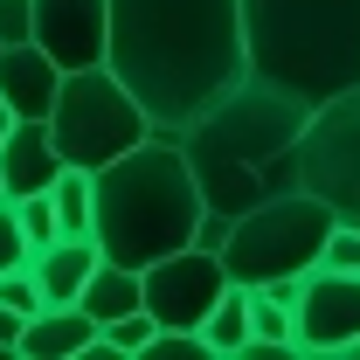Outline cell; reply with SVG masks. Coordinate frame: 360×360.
Returning <instances> with one entry per match:
<instances>
[{"instance_id": "cell-29", "label": "cell", "mask_w": 360, "mask_h": 360, "mask_svg": "<svg viewBox=\"0 0 360 360\" xmlns=\"http://www.w3.org/2000/svg\"><path fill=\"white\" fill-rule=\"evenodd\" d=\"M0 49H7V42H0Z\"/></svg>"}, {"instance_id": "cell-1", "label": "cell", "mask_w": 360, "mask_h": 360, "mask_svg": "<svg viewBox=\"0 0 360 360\" xmlns=\"http://www.w3.org/2000/svg\"><path fill=\"white\" fill-rule=\"evenodd\" d=\"M104 63L146 104L153 132H180L250 70L243 0H111Z\"/></svg>"}, {"instance_id": "cell-20", "label": "cell", "mask_w": 360, "mask_h": 360, "mask_svg": "<svg viewBox=\"0 0 360 360\" xmlns=\"http://www.w3.org/2000/svg\"><path fill=\"white\" fill-rule=\"evenodd\" d=\"M250 333H257V347H284V354H298L291 347V305L277 298V291H250Z\"/></svg>"}, {"instance_id": "cell-23", "label": "cell", "mask_w": 360, "mask_h": 360, "mask_svg": "<svg viewBox=\"0 0 360 360\" xmlns=\"http://www.w3.org/2000/svg\"><path fill=\"white\" fill-rule=\"evenodd\" d=\"M0 305H14L21 319L42 312V284H35V270H28V264H21V270H0Z\"/></svg>"}, {"instance_id": "cell-3", "label": "cell", "mask_w": 360, "mask_h": 360, "mask_svg": "<svg viewBox=\"0 0 360 360\" xmlns=\"http://www.w3.org/2000/svg\"><path fill=\"white\" fill-rule=\"evenodd\" d=\"M243 49L298 97H340L360 84V0H243Z\"/></svg>"}, {"instance_id": "cell-10", "label": "cell", "mask_w": 360, "mask_h": 360, "mask_svg": "<svg viewBox=\"0 0 360 360\" xmlns=\"http://www.w3.org/2000/svg\"><path fill=\"white\" fill-rule=\"evenodd\" d=\"M35 42L63 70H90L111 49V0H35Z\"/></svg>"}, {"instance_id": "cell-12", "label": "cell", "mask_w": 360, "mask_h": 360, "mask_svg": "<svg viewBox=\"0 0 360 360\" xmlns=\"http://www.w3.org/2000/svg\"><path fill=\"white\" fill-rule=\"evenodd\" d=\"M63 167H70V160L56 153L49 118H14V125H7V139H0V180H7L14 201H21V194H49Z\"/></svg>"}, {"instance_id": "cell-2", "label": "cell", "mask_w": 360, "mask_h": 360, "mask_svg": "<svg viewBox=\"0 0 360 360\" xmlns=\"http://www.w3.org/2000/svg\"><path fill=\"white\" fill-rule=\"evenodd\" d=\"M90 187H97V222H90L97 250L132 270L187 250L201 236V215H208L201 187H194V167H187V146L174 132H153L132 153L104 160L90 174Z\"/></svg>"}, {"instance_id": "cell-13", "label": "cell", "mask_w": 360, "mask_h": 360, "mask_svg": "<svg viewBox=\"0 0 360 360\" xmlns=\"http://www.w3.org/2000/svg\"><path fill=\"white\" fill-rule=\"evenodd\" d=\"M194 167V187H201V208L215 222H236L243 208H257L264 194H277L284 180L264 174V167H236V160H187Z\"/></svg>"}, {"instance_id": "cell-27", "label": "cell", "mask_w": 360, "mask_h": 360, "mask_svg": "<svg viewBox=\"0 0 360 360\" xmlns=\"http://www.w3.org/2000/svg\"><path fill=\"white\" fill-rule=\"evenodd\" d=\"M7 125H14V111H7V97H0V139H7Z\"/></svg>"}, {"instance_id": "cell-9", "label": "cell", "mask_w": 360, "mask_h": 360, "mask_svg": "<svg viewBox=\"0 0 360 360\" xmlns=\"http://www.w3.org/2000/svg\"><path fill=\"white\" fill-rule=\"evenodd\" d=\"M222 291H229V270H222V257L201 250V243H187V250H174V257L146 264V312L160 319V326L201 333V319L215 312Z\"/></svg>"}, {"instance_id": "cell-5", "label": "cell", "mask_w": 360, "mask_h": 360, "mask_svg": "<svg viewBox=\"0 0 360 360\" xmlns=\"http://www.w3.org/2000/svg\"><path fill=\"white\" fill-rule=\"evenodd\" d=\"M333 208L305 194V187H277L257 208H243L222 236V270L229 284L257 291V284H277V277H305V270L326 257V236H333Z\"/></svg>"}, {"instance_id": "cell-22", "label": "cell", "mask_w": 360, "mask_h": 360, "mask_svg": "<svg viewBox=\"0 0 360 360\" xmlns=\"http://www.w3.org/2000/svg\"><path fill=\"white\" fill-rule=\"evenodd\" d=\"M7 201H14V194H7ZM14 208H21V229H28V243H35V250L63 236V229H56V201H49V194H21Z\"/></svg>"}, {"instance_id": "cell-26", "label": "cell", "mask_w": 360, "mask_h": 360, "mask_svg": "<svg viewBox=\"0 0 360 360\" xmlns=\"http://www.w3.org/2000/svg\"><path fill=\"white\" fill-rule=\"evenodd\" d=\"M21 326H28V319L14 312V305H0V354H14V347H21Z\"/></svg>"}, {"instance_id": "cell-28", "label": "cell", "mask_w": 360, "mask_h": 360, "mask_svg": "<svg viewBox=\"0 0 360 360\" xmlns=\"http://www.w3.org/2000/svg\"><path fill=\"white\" fill-rule=\"evenodd\" d=\"M0 201H7V180H0Z\"/></svg>"}, {"instance_id": "cell-15", "label": "cell", "mask_w": 360, "mask_h": 360, "mask_svg": "<svg viewBox=\"0 0 360 360\" xmlns=\"http://www.w3.org/2000/svg\"><path fill=\"white\" fill-rule=\"evenodd\" d=\"M97 347V319L84 305H42V312L21 326V360H90Z\"/></svg>"}, {"instance_id": "cell-19", "label": "cell", "mask_w": 360, "mask_h": 360, "mask_svg": "<svg viewBox=\"0 0 360 360\" xmlns=\"http://www.w3.org/2000/svg\"><path fill=\"white\" fill-rule=\"evenodd\" d=\"M153 333H160V319L139 305V312L111 319V326H97V347H90V360H139L146 347H153Z\"/></svg>"}, {"instance_id": "cell-21", "label": "cell", "mask_w": 360, "mask_h": 360, "mask_svg": "<svg viewBox=\"0 0 360 360\" xmlns=\"http://www.w3.org/2000/svg\"><path fill=\"white\" fill-rule=\"evenodd\" d=\"M28 257H35V243H28V229H21V208L0 201V270H21Z\"/></svg>"}, {"instance_id": "cell-8", "label": "cell", "mask_w": 360, "mask_h": 360, "mask_svg": "<svg viewBox=\"0 0 360 360\" xmlns=\"http://www.w3.org/2000/svg\"><path fill=\"white\" fill-rule=\"evenodd\" d=\"M291 347L298 354H354L360 347V270L312 264L291 284Z\"/></svg>"}, {"instance_id": "cell-24", "label": "cell", "mask_w": 360, "mask_h": 360, "mask_svg": "<svg viewBox=\"0 0 360 360\" xmlns=\"http://www.w3.org/2000/svg\"><path fill=\"white\" fill-rule=\"evenodd\" d=\"M319 264L333 270H360V222H333V236H326V257Z\"/></svg>"}, {"instance_id": "cell-7", "label": "cell", "mask_w": 360, "mask_h": 360, "mask_svg": "<svg viewBox=\"0 0 360 360\" xmlns=\"http://www.w3.org/2000/svg\"><path fill=\"white\" fill-rule=\"evenodd\" d=\"M291 187L319 194L340 222H360V84L312 104L291 146Z\"/></svg>"}, {"instance_id": "cell-14", "label": "cell", "mask_w": 360, "mask_h": 360, "mask_svg": "<svg viewBox=\"0 0 360 360\" xmlns=\"http://www.w3.org/2000/svg\"><path fill=\"white\" fill-rule=\"evenodd\" d=\"M104 264V250H97V236H56L42 243L28 270H35V284H42V305H77L90 284V270Z\"/></svg>"}, {"instance_id": "cell-11", "label": "cell", "mask_w": 360, "mask_h": 360, "mask_svg": "<svg viewBox=\"0 0 360 360\" xmlns=\"http://www.w3.org/2000/svg\"><path fill=\"white\" fill-rule=\"evenodd\" d=\"M56 90H63V63L42 42H7L0 49V97H7L14 118H49Z\"/></svg>"}, {"instance_id": "cell-17", "label": "cell", "mask_w": 360, "mask_h": 360, "mask_svg": "<svg viewBox=\"0 0 360 360\" xmlns=\"http://www.w3.org/2000/svg\"><path fill=\"white\" fill-rule=\"evenodd\" d=\"M201 340H208L215 360H243V354H250L257 333H250V291H243V284H229L222 298H215V312L201 319Z\"/></svg>"}, {"instance_id": "cell-25", "label": "cell", "mask_w": 360, "mask_h": 360, "mask_svg": "<svg viewBox=\"0 0 360 360\" xmlns=\"http://www.w3.org/2000/svg\"><path fill=\"white\" fill-rule=\"evenodd\" d=\"M0 42H35V0H0Z\"/></svg>"}, {"instance_id": "cell-4", "label": "cell", "mask_w": 360, "mask_h": 360, "mask_svg": "<svg viewBox=\"0 0 360 360\" xmlns=\"http://www.w3.org/2000/svg\"><path fill=\"white\" fill-rule=\"evenodd\" d=\"M305 118H312V97H298L291 84H277L264 70H243L236 84L194 118V125H180V146H187V160H236V167H264L291 187V146L305 132Z\"/></svg>"}, {"instance_id": "cell-18", "label": "cell", "mask_w": 360, "mask_h": 360, "mask_svg": "<svg viewBox=\"0 0 360 360\" xmlns=\"http://www.w3.org/2000/svg\"><path fill=\"white\" fill-rule=\"evenodd\" d=\"M49 201H56V229H63V236H90V222H97V187H90V167H63L56 187H49Z\"/></svg>"}, {"instance_id": "cell-6", "label": "cell", "mask_w": 360, "mask_h": 360, "mask_svg": "<svg viewBox=\"0 0 360 360\" xmlns=\"http://www.w3.org/2000/svg\"><path fill=\"white\" fill-rule=\"evenodd\" d=\"M49 139L70 167H104L118 153H132L139 139H153V118L132 90L111 77V63H90V70H63L56 90V111H49Z\"/></svg>"}, {"instance_id": "cell-16", "label": "cell", "mask_w": 360, "mask_h": 360, "mask_svg": "<svg viewBox=\"0 0 360 360\" xmlns=\"http://www.w3.org/2000/svg\"><path fill=\"white\" fill-rule=\"evenodd\" d=\"M97 326H111V319H125V312H139L146 305V270H132V264H104L90 270V284H84V298H77Z\"/></svg>"}]
</instances>
